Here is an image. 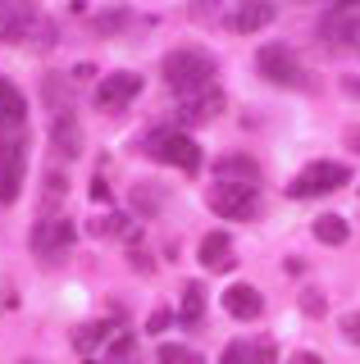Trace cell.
<instances>
[{"instance_id":"obj_1","label":"cell","mask_w":360,"mask_h":364,"mask_svg":"<svg viewBox=\"0 0 360 364\" xmlns=\"http://www.w3.org/2000/svg\"><path fill=\"white\" fill-rule=\"evenodd\" d=\"M164 82L178 91V96H196V91H210L215 82V60L196 46H178V50L164 55Z\"/></svg>"},{"instance_id":"obj_2","label":"cell","mask_w":360,"mask_h":364,"mask_svg":"<svg viewBox=\"0 0 360 364\" xmlns=\"http://www.w3.org/2000/svg\"><path fill=\"white\" fill-rule=\"evenodd\" d=\"M142 151L169 168H178V173H196L201 168V146L178 128H151L142 136Z\"/></svg>"},{"instance_id":"obj_3","label":"cell","mask_w":360,"mask_h":364,"mask_svg":"<svg viewBox=\"0 0 360 364\" xmlns=\"http://www.w3.org/2000/svg\"><path fill=\"white\" fill-rule=\"evenodd\" d=\"M28 173V136L23 132H0V200L14 205L23 191Z\"/></svg>"},{"instance_id":"obj_4","label":"cell","mask_w":360,"mask_h":364,"mask_svg":"<svg viewBox=\"0 0 360 364\" xmlns=\"http://www.w3.org/2000/svg\"><path fill=\"white\" fill-rule=\"evenodd\" d=\"M351 182V168L346 164H337V159H314V164H306L297 178H292V196H324V191H337V187H346Z\"/></svg>"},{"instance_id":"obj_5","label":"cell","mask_w":360,"mask_h":364,"mask_svg":"<svg viewBox=\"0 0 360 364\" xmlns=\"http://www.w3.org/2000/svg\"><path fill=\"white\" fill-rule=\"evenodd\" d=\"M210 210H215L219 219H255V214H260V196H255L251 182H215Z\"/></svg>"},{"instance_id":"obj_6","label":"cell","mask_w":360,"mask_h":364,"mask_svg":"<svg viewBox=\"0 0 360 364\" xmlns=\"http://www.w3.org/2000/svg\"><path fill=\"white\" fill-rule=\"evenodd\" d=\"M255 68H260V77H265V82H274V87H301V82H306V73H301V60L287 50V46H278V41L260 46V55H255Z\"/></svg>"},{"instance_id":"obj_7","label":"cell","mask_w":360,"mask_h":364,"mask_svg":"<svg viewBox=\"0 0 360 364\" xmlns=\"http://www.w3.org/2000/svg\"><path fill=\"white\" fill-rule=\"evenodd\" d=\"M37 28H46V23H41V14L32 5H23V0H0V41L18 46V41H28Z\"/></svg>"},{"instance_id":"obj_8","label":"cell","mask_w":360,"mask_h":364,"mask_svg":"<svg viewBox=\"0 0 360 364\" xmlns=\"http://www.w3.org/2000/svg\"><path fill=\"white\" fill-rule=\"evenodd\" d=\"M137 91H142V73L119 68V73H105V82L96 87V105L100 109H128L137 100Z\"/></svg>"},{"instance_id":"obj_9","label":"cell","mask_w":360,"mask_h":364,"mask_svg":"<svg viewBox=\"0 0 360 364\" xmlns=\"http://www.w3.org/2000/svg\"><path fill=\"white\" fill-rule=\"evenodd\" d=\"M69 242H73V223L60 219V214H46L32 228V250L37 255H60V250H69Z\"/></svg>"},{"instance_id":"obj_10","label":"cell","mask_w":360,"mask_h":364,"mask_svg":"<svg viewBox=\"0 0 360 364\" xmlns=\"http://www.w3.org/2000/svg\"><path fill=\"white\" fill-rule=\"evenodd\" d=\"M219 109H223V91L210 87V91H196V96H183L178 119L183 123H210V119H219Z\"/></svg>"},{"instance_id":"obj_11","label":"cell","mask_w":360,"mask_h":364,"mask_svg":"<svg viewBox=\"0 0 360 364\" xmlns=\"http://www.w3.org/2000/svg\"><path fill=\"white\" fill-rule=\"evenodd\" d=\"M23 119H28V100L14 82L0 77V132H23Z\"/></svg>"},{"instance_id":"obj_12","label":"cell","mask_w":360,"mask_h":364,"mask_svg":"<svg viewBox=\"0 0 360 364\" xmlns=\"http://www.w3.org/2000/svg\"><path fill=\"white\" fill-rule=\"evenodd\" d=\"M51 146H55V155H83V128H78V119H73V109H64V114H55V123H51Z\"/></svg>"},{"instance_id":"obj_13","label":"cell","mask_w":360,"mask_h":364,"mask_svg":"<svg viewBox=\"0 0 360 364\" xmlns=\"http://www.w3.org/2000/svg\"><path fill=\"white\" fill-rule=\"evenodd\" d=\"M201 264L210 273H228L238 264V255H233V237L228 232H210L206 242H201Z\"/></svg>"},{"instance_id":"obj_14","label":"cell","mask_w":360,"mask_h":364,"mask_svg":"<svg viewBox=\"0 0 360 364\" xmlns=\"http://www.w3.org/2000/svg\"><path fill=\"white\" fill-rule=\"evenodd\" d=\"M223 310H228L233 318H260L265 301H260V291H255V287L238 282V287H228V291H223Z\"/></svg>"},{"instance_id":"obj_15","label":"cell","mask_w":360,"mask_h":364,"mask_svg":"<svg viewBox=\"0 0 360 364\" xmlns=\"http://www.w3.org/2000/svg\"><path fill=\"white\" fill-rule=\"evenodd\" d=\"M274 23V5H242V9H233L228 14V28L233 32H260Z\"/></svg>"},{"instance_id":"obj_16","label":"cell","mask_w":360,"mask_h":364,"mask_svg":"<svg viewBox=\"0 0 360 364\" xmlns=\"http://www.w3.org/2000/svg\"><path fill=\"white\" fill-rule=\"evenodd\" d=\"M319 32H324L329 41H346V37H360V23L346 14V9H337V14H329V18L319 23Z\"/></svg>"},{"instance_id":"obj_17","label":"cell","mask_w":360,"mask_h":364,"mask_svg":"<svg viewBox=\"0 0 360 364\" xmlns=\"http://www.w3.org/2000/svg\"><path fill=\"white\" fill-rule=\"evenodd\" d=\"M255 178H260V168H255L251 159H242V155L219 159V182H251L255 187Z\"/></svg>"},{"instance_id":"obj_18","label":"cell","mask_w":360,"mask_h":364,"mask_svg":"<svg viewBox=\"0 0 360 364\" xmlns=\"http://www.w3.org/2000/svg\"><path fill=\"white\" fill-rule=\"evenodd\" d=\"M314 237H319L324 246H342L346 242V219H342V214H324V219H314Z\"/></svg>"},{"instance_id":"obj_19","label":"cell","mask_w":360,"mask_h":364,"mask_svg":"<svg viewBox=\"0 0 360 364\" xmlns=\"http://www.w3.org/2000/svg\"><path fill=\"white\" fill-rule=\"evenodd\" d=\"M201 310H206V287H201V282H187V287H183V310H178V318H183V323H201Z\"/></svg>"},{"instance_id":"obj_20","label":"cell","mask_w":360,"mask_h":364,"mask_svg":"<svg viewBox=\"0 0 360 364\" xmlns=\"http://www.w3.org/2000/svg\"><path fill=\"white\" fill-rule=\"evenodd\" d=\"M132 346H137V337H132V333H119L115 346H110V355H105V364H132Z\"/></svg>"},{"instance_id":"obj_21","label":"cell","mask_w":360,"mask_h":364,"mask_svg":"<svg viewBox=\"0 0 360 364\" xmlns=\"http://www.w3.org/2000/svg\"><path fill=\"white\" fill-rule=\"evenodd\" d=\"M219 364H251V341H228Z\"/></svg>"},{"instance_id":"obj_22","label":"cell","mask_w":360,"mask_h":364,"mask_svg":"<svg viewBox=\"0 0 360 364\" xmlns=\"http://www.w3.org/2000/svg\"><path fill=\"white\" fill-rule=\"evenodd\" d=\"M100 337H110V323H87L83 333H78V346H83V350H92Z\"/></svg>"},{"instance_id":"obj_23","label":"cell","mask_w":360,"mask_h":364,"mask_svg":"<svg viewBox=\"0 0 360 364\" xmlns=\"http://www.w3.org/2000/svg\"><path fill=\"white\" fill-rule=\"evenodd\" d=\"M251 364H278L274 341H255V346H251Z\"/></svg>"},{"instance_id":"obj_24","label":"cell","mask_w":360,"mask_h":364,"mask_svg":"<svg viewBox=\"0 0 360 364\" xmlns=\"http://www.w3.org/2000/svg\"><path fill=\"white\" fill-rule=\"evenodd\" d=\"M155 360H160V364H187L192 355H187L183 346H160V355H155Z\"/></svg>"},{"instance_id":"obj_25","label":"cell","mask_w":360,"mask_h":364,"mask_svg":"<svg viewBox=\"0 0 360 364\" xmlns=\"http://www.w3.org/2000/svg\"><path fill=\"white\" fill-rule=\"evenodd\" d=\"M169 323H174V314H169V310H155V314H151V323H146V333H164Z\"/></svg>"},{"instance_id":"obj_26","label":"cell","mask_w":360,"mask_h":364,"mask_svg":"<svg viewBox=\"0 0 360 364\" xmlns=\"http://www.w3.org/2000/svg\"><path fill=\"white\" fill-rule=\"evenodd\" d=\"M342 328H346V337H351V341H360V310H356V314H346V323H342Z\"/></svg>"},{"instance_id":"obj_27","label":"cell","mask_w":360,"mask_h":364,"mask_svg":"<svg viewBox=\"0 0 360 364\" xmlns=\"http://www.w3.org/2000/svg\"><path fill=\"white\" fill-rule=\"evenodd\" d=\"M92 200H110V187H105V178H96V182H92Z\"/></svg>"},{"instance_id":"obj_28","label":"cell","mask_w":360,"mask_h":364,"mask_svg":"<svg viewBox=\"0 0 360 364\" xmlns=\"http://www.w3.org/2000/svg\"><path fill=\"white\" fill-rule=\"evenodd\" d=\"M292 364H324V360L314 355V350H297V355H292Z\"/></svg>"},{"instance_id":"obj_29","label":"cell","mask_w":360,"mask_h":364,"mask_svg":"<svg viewBox=\"0 0 360 364\" xmlns=\"http://www.w3.org/2000/svg\"><path fill=\"white\" fill-rule=\"evenodd\" d=\"M346 141H351V151H360V128H351V132H346Z\"/></svg>"},{"instance_id":"obj_30","label":"cell","mask_w":360,"mask_h":364,"mask_svg":"<svg viewBox=\"0 0 360 364\" xmlns=\"http://www.w3.org/2000/svg\"><path fill=\"white\" fill-rule=\"evenodd\" d=\"M187 364H201V360H196V355H192V360H187Z\"/></svg>"},{"instance_id":"obj_31","label":"cell","mask_w":360,"mask_h":364,"mask_svg":"<svg viewBox=\"0 0 360 364\" xmlns=\"http://www.w3.org/2000/svg\"><path fill=\"white\" fill-rule=\"evenodd\" d=\"M28 364H32V360H28Z\"/></svg>"}]
</instances>
